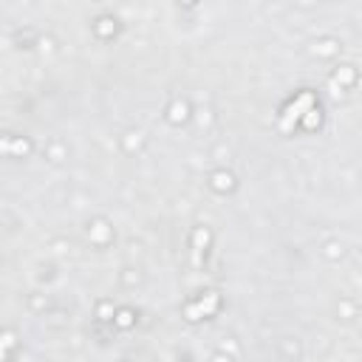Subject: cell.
<instances>
[{
  "instance_id": "obj_1",
  "label": "cell",
  "mask_w": 362,
  "mask_h": 362,
  "mask_svg": "<svg viewBox=\"0 0 362 362\" xmlns=\"http://www.w3.org/2000/svg\"><path fill=\"white\" fill-rule=\"evenodd\" d=\"M308 105H311V97H300V99H297V105H292V108L286 110V116L280 119V131H289V128L297 122V119H300V113H303Z\"/></svg>"
}]
</instances>
